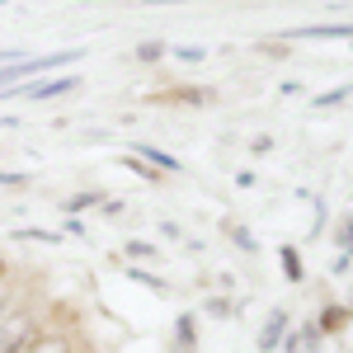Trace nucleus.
Returning <instances> with one entry per match:
<instances>
[{"label":"nucleus","mask_w":353,"mask_h":353,"mask_svg":"<svg viewBox=\"0 0 353 353\" xmlns=\"http://www.w3.org/2000/svg\"><path fill=\"white\" fill-rule=\"evenodd\" d=\"M33 334V316L24 311H10V301H0V353H19Z\"/></svg>","instance_id":"obj_1"},{"label":"nucleus","mask_w":353,"mask_h":353,"mask_svg":"<svg viewBox=\"0 0 353 353\" xmlns=\"http://www.w3.org/2000/svg\"><path fill=\"white\" fill-rule=\"evenodd\" d=\"M66 90H76V76H43L28 85H10V94H24V99H57Z\"/></svg>","instance_id":"obj_2"},{"label":"nucleus","mask_w":353,"mask_h":353,"mask_svg":"<svg viewBox=\"0 0 353 353\" xmlns=\"http://www.w3.org/2000/svg\"><path fill=\"white\" fill-rule=\"evenodd\" d=\"M288 325H292V321H288V311H273L269 321H264V330H259V353H278Z\"/></svg>","instance_id":"obj_3"},{"label":"nucleus","mask_w":353,"mask_h":353,"mask_svg":"<svg viewBox=\"0 0 353 353\" xmlns=\"http://www.w3.org/2000/svg\"><path fill=\"white\" fill-rule=\"evenodd\" d=\"M198 344V325H193V316H179L174 321V353H193Z\"/></svg>","instance_id":"obj_4"},{"label":"nucleus","mask_w":353,"mask_h":353,"mask_svg":"<svg viewBox=\"0 0 353 353\" xmlns=\"http://www.w3.org/2000/svg\"><path fill=\"white\" fill-rule=\"evenodd\" d=\"M349 316H353L349 306H325V311H321V325H316V330H321V334H339V330L349 325Z\"/></svg>","instance_id":"obj_5"},{"label":"nucleus","mask_w":353,"mask_h":353,"mask_svg":"<svg viewBox=\"0 0 353 353\" xmlns=\"http://www.w3.org/2000/svg\"><path fill=\"white\" fill-rule=\"evenodd\" d=\"M278 259H283V273H288V283H301V254L292 245H283L278 250Z\"/></svg>","instance_id":"obj_6"},{"label":"nucleus","mask_w":353,"mask_h":353,"mask_svg":"<svg viewBox=\"0 0 353 353\" xmlns=\"http://www.w3.org/2000/svg\"><path fill=\"white\" fill-rule=\"evenodd\" d=\"M137 156H141V161H156L161 170H179V161H174L170 151H161V146H137Z\"/></svg>","instance_id":"obj_7"},{"label":"nucleus","mask_w":353,"mask_h":353,"mask_svg":"<svg viewBox=\"0 0 353 353\" xmlns=\"http://www.w3.org/2000/svg\"><path fill=\"white\" fill-rule=\"evenodd\" d=\"M94 203H104V198H99V193H76V198H66L61 208H66V212L76 217V212H85V208H94Z\"/></svg>","instance_id":"obj_8"},{"label":"nucleus","mask_w":353,"mask_h":353,"mask_svg":"<svg viewBox=\"0 0 353 353\" xmlns=\"http://www.w3.org/2000/svg\"><path fill=\"white\" fill-rule=\"evenodd\" d=\"M349 94H353V85H339V90H325V94L316 99V109H334V104H344Z\"/></svg>","instance_id":"obj_9"},{"label":"nucleus","mask_w":353,"mask_h":353,"mask_svg":"<svg viewBox=\"0 0 353 353\" xmlns=\"http://www.w3.org/2000/svg\"><path fill=\"white\" fill-rule=\"evenodd\" d=\"M19 353H66V344L61 339H28Z\"/></svg>","instance_id":"obj_10"},{"label":"nucleus","mask_w":353,"mask_h":353,"mask_svg":"<svg viewBox=\"0 0 353 353\" xmlns=\"http://www.w3.org/2000/svg\"><path fill=\"white\" fill-rule=\"evenodd\" d=\"M128 278H137L141 288H151V292H161V297H165V292H170V283H161V278H151V273H146V269H128Z\"/></svg>","instance_id":"obj_11"},{"label":"nucleus","mask_w":353,"mask_h":353,"mask_svg":"<svg viewBox=\"0 0 353 353\" xmlns=\"http://www.w3.org/2000/svg\"><path fill=\"white\" fill-rule=\"evenodd\" d=\"M339 250H344V259H353V212L339 221Z\"/></svg>","instance_id":"obj_12"},{"label":"nucleus","mask_w":353,"mask_h":353,"mask_svg":"<svg viewBox=\"0 0 353 353\" xmlns=\"http://www.w3.org/2000/svg\"><path fill=\"white\" fill-rule=\"evenodd\" d=\"M123 165H128L132 174H141V179H161V170H151V165H141V156H123Z\"/></svg>","instance_id":"obj_13"},{"label":"nucleus","mask_w":353,"mask_h":353,"mask_svg":"<svg viewBox=\"0 0 353 353\" xmlns=\"http://www.w3.org/2000/svg\"><path fill=\"white\" fill-rule=\"evenodd\" d=\"M165 57V43H141L137 48V61H161Z\"/></svg>","instance_id":"obj_14"},{"label":"nucleus","mask_w":353,"mask_h":353,"mask_svg":"<svg viewBox=\"0 0 353 353\" xmlns=\"http://www.w3.org/2000/svg\"><path fill=\"white\" fill-rule=\"evenodd\" d=\"M19 241H43V245H57L61 236H57V231H19Z\"/></svg>","instance_id":"obj_15"},{"label":"nucleus","mask_w":353,"mask_h":353,"mask_svg":"<svg viewBox=\"0 0 353 353\" xmlns=\"http://www.w3.org/2000/svg\"><path fill=\"white\" fill-rule=\"evenodd\" d=\"M128 254H132V259H151V254H156V245H146V241H132V245H128Z\"/></svg>","instance_id":"obj_16"},{"label":"nucleus","mask_w":353,"mask_h":353,"mask_svg":"<svg viewBox=\"0 0 353 353\" xmlns=\"http://www.w3.org/2000/svg\"><path fill=\"white\" fill-rule=\"evenodd\" d=\"M278 349H283V353H301L306 344H301V334H283V344H278Z\"/></svg>","instance_id":"obj_17"},{"label":"nucleus","mask_w":353,"mask_h":353,"mask_svg":"<svg viewBox=\"0 0 353 353\" xmlns=\"http://www.w3.org/2000/svg\"><path fill=\"white\" fill-rule=\"evenodd\" d=\"M231 236H236V241H241V250H254V236H250V231H245V226H231Z\"/></svg>","instance_id":"obj_18"},{"label":"nucleus","mask_w":353,"mask_h":353,"mask_svg":"<svg viewBox=\"0 0 353 353\" xmlns=\"http://www.w3.org/2000/svg\"><path fill=\"white\" fill-rule=\"evenodd\" d=\"M174 57H179V61H203V57H208V52H203V48H179V52H174Z\"/></svg>","instance_id":"obj_19"},{"label":"nucleus","mask_w":353,"mask_h":353,"mask_svg":"<svg viewBox=\"0 0 353 353\" xmlns=\"http://www.w3.org/2000/svg\"><path fill=\"white\" fill-rule=\"evenodd\" d=\"M264 52H269L273 61H283V57H288V48H283V43H264Z\"/></svg>","instance_id":"obj_20"},{"label":"nucleus","mask_w":353,"mask_h":353,"mask_svg":"<svg viewBox=\"0 0 353 353\" xmlns=\"http://www.w3.org/2000/svg\"><path fill=\"white\" fill-rule=\"evenodd\" d=\"M0 184H24V174L19 170H0Z\"/></svg>","instance_id":"obj_21"},{"label":"nucleus","mask_w":353,"mask_h":353,"mask_svg":"<svg viewBox=\"0 0 353 353\" xmlns=\"http://www.w3.org/2000/svg\"><path fill=\"white\" fill-rule=\"evenodd\" d=\"M0 278H5V264H0Z\"/></svg>","instance_id":"obj_22"}]
</instances>
